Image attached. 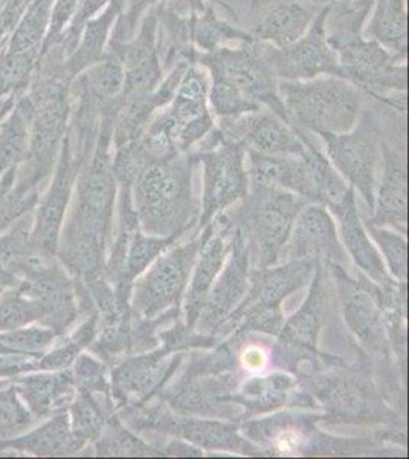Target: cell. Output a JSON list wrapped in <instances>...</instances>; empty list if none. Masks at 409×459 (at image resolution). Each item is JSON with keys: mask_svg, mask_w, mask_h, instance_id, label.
<instances>
[{"mask_svg": "<svg viewBox=\"0 0 409 459\" xmlns=\"http://www.w3.org/2000/svg\"><path fill=\"white\" fill-rule=\"evenodd\" d=\"M173 432L181 433L182 437L192 439V443H200L207 447L218 449H239L242 446L233 428L216 423H200V421H182L173 428Z\"/></svg>", "mask_w": 409, "mask_h": 459, "instance_id": "obj_26", "label": "cell"}, {"mask_svg": "<svg viewBox=\"0 0 409 459\" xmlns=\"http://www.w3.org/2000/svg\"><path fill=\"white\" fill-rule=\"evenodd\" d=\"M73 80L77 82L83 99L88 100L89 103L101 108L114 103L124 91V65L120 54L109 49L98 63L92 65Z\"/></svg>", "mask_w": 409, "mask_h": 459, "instance_id": "obj_16", "label": "cell"}, {"mask_svg": "<svg viewBox=\"0 0 409 459\" xmlns=\"http://www.w3.org/2000/svg\"><path fill=\"white\" fill-rule=\"evenodd\" d=\"M257 184V195L249 203L244 221L251 239L259 248L261 264L269 265L289 238L301 201L294 195L275 190L274 186Z\"/></svg>", "mask_w": 409, "mask_h": 459, "instance_id": "obj_6", "label": "cell"}, {"mask_svg": "<svg viewBox=\"0 0 409 459\" xmlns=\"http://www.w3.org/2000/svg\"><path fill=\"white\" fill-rule=\"evenodd\" d=\"M80 0H54L51 6V17H49V27H47V37L43 40L42 53L40 57L49 53L52 48L55 47L64 31L68 30L69 23L72 21L73 14L77 11Z\"/></svg>", "mask_w": 409, "mask_h": 459, "instance_id": "obj_32", "label": "cell"}, {"mask_svg": "<svg viewBox=\"0 0 409 459\" xmlns=\"http://www.w3.org/2000/svg\"><path fill=\"white\" fill-rule=\"evenodd\" d=\"M123 8L124 0H112L103 13L86 23L72 54L63 60V73L71 82L106 56L110 32L116 25Z\"/></svg>", "mask_w": 409, "mask_h": 459, "instance_id": "obj_11", "label": "cell"}, {"mask_svg": "<svg viewBox=\"0 0 409 459\" xmlns=\"http://www.w3.org/2000/svg\"><path fill=\"white\" fill-rule=\"evenodd\" d=\"M196 63L207 69L211 79L228 82L290 125L278 92L280 82L261 53L259 40L239 43L235 48H218L213 53H197Z\"/></svg>", "mask_w": 409, "mask_h": 459, "instance_id": "obj_3", "label": "cell"}, {"mask_svg": "<svg viewBox=\"0 0 409 459\" xmlns=\"http://www.w3.org/2000/svg\"><path fill=\"white\" fill-rule=\"evenodd\" d=\"M345 314L350 326L354 333L373 348H382V325L379 320L378 308L373 299L368 298L367 292L354 291L345 307Z\"/></svg>", "mask_w": 409, "mask_h": 459, "instance_id": "obj_24", "label": "cell"}, {"mask_svg": "<svg viewBox=\"0 0 409 459\" xmlns=\"http://www.w3.org/2000/svg\"><path fill=\"white\" fill-rule=\"evenodd\" d=\"M54 0H34L25 16L17 23L8 49L13 53H42Z\"/></svg>", "mask_w": 409, "mask_h": 459, "instance_id": "obj_23", "label": "cell"}, {"mask_svg": "<svg viewBox=\"0 0 409 459\" xmlns=\"http://www.w3.org/2000/svg\"><path fill=\"white\" fill-rule=\"evenodd\" d=\"M248 288V251L242 236L234 242V253L226 270L203 303V325L211 326L234 308Z\"/></svg>", "mask_w": 409, "mask_h": 459, "instance_id": "obj_15", "label": "cell"}, {"mask_svg": "<svg viewBox=\"0 0 409 459\" xmlns=\"http://www.w3.org/2000/svg\"><path fill=\"white\" fill-rule=\"evenodd\" d=\"M290 125L320 134H345L358 123L362 97L348 80L324 75L278 83Z\"/></svg>", "mask_w": 409, "mask_h": 459, "instance_id": "obj_1", "label": "cell"}, {"mask_svg": "<svg viewBox=\"0 0 409 459\" xmlns=\"http://www.w3.org/2000/svg\"><path fill=\"white\" fill-rule=\"evenodd\" d=\"M192 160L150 161L136 178L138 220L153 235L181 233L192 212Z\"/></svg>", "mask_w": 409, "mask_h": 459, "instance_id": "obj_2", "label": "cell"}, {"mask_svg": "<svg viewBox=\"0 0 409 459\" xmlns=\"http://www.w3.org/2000/svg\"><path fill=\"white\" fill-rule=\"evenodd\" d=\"M203 162V222L235 199L246 196L248 172L244 166V149L222 143L217 149L200 155Z\"/></svg>", "mask_w": 409, "mask_h": 459, "instance_id": "obj_10", "label": "cell"}, {"mask_svg": "<svg viewBox=\"0 0 409 459\" xmlns=\"http://www.w3.org/2000/svg\"><path fill=\"white\" fill-rule=\"evenodd\" d=\"M202 255L197 262L196 274L192 279V287L187 296V314L190 325L199 318L203 303L207 300L208 291L213 285L214 279L217 276L223 261H225V235L223 231L208 239V235L203 240Z\"/></svg>", "mask_w": 409, "mask_h": 459, "instance_id": "obj_18", "label": "cell"}, {"mask_svg": "<svg viewBox=\"0 0 409 459\" xmlns=\"http://www.w3.org/2000/svg\"><path fill=\"white\" fill-rule=\"evenodd\" d=\"M337 51L342 75L350 83L371 91H405L408 74L405 65H397V54L391 53L376 40H367L356 32L328 36Z\"/></svg>", "mask_w": 409, "mask_h": 459, "instance_id": "obj_5", "label": "cell"}, {"mask_svg": "<svg viewBox=\"0 0 409 459\" xmlns=\"http://www.w3.org/2000/svg\"><path fill=\"white\" fill-rule=\"evenodd\" d=\"M257 39L239 28L220 21L211 8L203 6V10L194 13L192 21V42L197 53H213L228 43H252Z\"/></svg>", "mask_w": 409, "mask_h": 459, "instance_id": "obj_20", "label": "cell"}, {"mask_svg": "<svg viewBox=\"0 0 409 459\" xmlns=\"http://www.w3.org/2000/svg\"><path fill=\"white\" fill-rule=\"evenodd\" d=\"M311 14L298 2H283L266 13L255 39L275 48H285L306 34L311 25Z\"/></svg>", "mask_w": 409, "mask_h": 459, "instance_id": "obj_17", "label": "cell"}, {"mask_svg": "<svg viewBox=\"0 0 409 459\" xmlns=\"http://www.w3.org/2000/svg\"><path fill=\"white\" fill-rule=\"evenodd\" d=\"M332 6H327L311 22L304 36L285 48L260 42V49L269 63L278 82H301L324 75L341 77V65L337 51L327 39V19Z\"/></svg>", "mask_w": 409, "mask_h": 459, "instance_id": "obj_4", "label": "cell"}, {"mask_svg": "<svg viewBox=\"0 0 409 459\" xmlns=\"http://www.w3.org/2000/svg\"><path fill=\"white\" fill-rule=\"evenodd\" d=\"M326 144L333 166L359 188L367 203L374 207V186L378 169V132L373 121L365 115L358 127L345 134H320Z\"/></svg>", "mask_w": 409, "mask_h": 459, "instance_id": "obj_7", "label": "cell"}, {"mask_svg": "<svg viewBox=\"0 0 409 459\" xmlns=\"http://www.w3.org/2000/svg\"><path fill=\"white\" fill-rule=\"evenodd\" d=\"M384 151V178L379 192L378 220L382 222L405 224L406 221V170L404 162L388 147Z\"/></svg>", "mask_w": 409, "mask_h": 459, "instance_id": "obj_19", "label": "cell"}, {"mask_svg": "<svg viewBox=\"0 0 409 459\" xmlns=\"http://www.w3.org/2000/svg\"><path fill=\"white\" fill-rule=\"evenodd\" d=\"M311 270V262L300 259L285 268L263 273L257 282L259 303L266 308H275V305H278L281 299L307 282Z\"/></svg>", "mask_w": 409, "mask_h": 459, "instance_id": "obj_22", "label": "cell"}, {"mask_svg": "<svg viewBox=\"0 0 409 459\" xmlns=\"http://www.w3.org/2000/svg\"><path fill=\"white\" fill-rule=\"evenodd\" d=\"M162 0H124V8L121 16L116 21V31H115V39L112 40H118V42H125V36L133 37V32L138 28L141 17L144 16L147 11L156 6ZM190 10L200 11L203 10L202 0H188Z\"/></svg>", "mask_w": 409, "mask_h": 459, "instance_id": "obj_30", "label": "cell"}, {"mask_svg": "<svg viewBox=\"0 0 409 459\" xmlns=\"http://www.w3.org/2000/svg\"><path fill=\"white\" fill-rule=\"evenodd\" d=\"M208 106H209V110L220 118L239 117V115L261 109L259 103L249 99L248 95L243 94L240 89L220 79H211Z\"/></svg>", "mask_w": 409, "mask_h": 459, "instance_id": "obj_25", "label": "cell"}, {"mask_svg": "<svg viewBox=\"0 0 409 459\" xmlns=\"http://www.w3.org/2000/svg\"><path fill=\"white\" fill-rule=\"evenodd\" d=\"M138 27V32L125 42H110V49L120 54L124 65L125 83L123 95L151 92L159 86L166 75L158 42L159 27L156 6L141 17Z\"/></svg>", "mask_w": 409, "mask_h": 459, "instance_id": "obj_9", "label": "cell"}, {"mask_svg": "<svg viewBox=\"0 0 409 459\" xmlns=\"http://www.w3.org/2000/svg\"><path fill=\"white\" fill-rule=\"evenodd\" d=\"M337 2H350V0H337Z\"/></svg>", "mask_w": 409, "mask_h": 459, "instance_id": "obj_34", "label": "cell"}, {"mask_svg": "<svg viewBox=\"0 0 409 459\" xmlns=\"http://www.w3.org/2000/svg\"><path fill=\"white\" fill-rule=\"evenodd\" d=\"M370 32L376 42L391 53L405 57L408 37L405 0H378Z\"/></svg>", "mask_w": 409, "mask_h": 459, "instance_id": "obj_21", "label": "cell"}, {"mask_svg": "<svg viewBox=\"0 0 409 459\" xmlns=\"http://www.w3.org/2000/svg\"><path fill=\"white\" fill-rule=\"evenodd\" d=\"M26 129L21 112L11 117L0 134V172L21 157L25 149Z\"/></svg>", "mask_w": 409, "mask_h": 459, "instance_id": "obj_31", "label": "cell"}, {"mask_svg": "<svg viewBox=\"0 0 409 459\" xmlns=\"http://www.w3.org/2000/svg\"><path fill=\"white\" fill-rule=\"evenodd\" d=\"M370 230H371V235L374 236V239L378 240L380 247H382L394 276L405 281L406 279V270H408V266H406L408 251H406L405 240L400 236L394 235L391 231L378 229V227H373V225L370 227Z\"/></svg>", "mask_w": 409, "mask_h": 459, "instance_id": "obj_33", "label": "cell"}, {"mask_svg": "<svg viewBox=\"0 0 409 459\" xmlns=\"http://www.w3.org/2000/svg\"><path fill=\"white\" fill-rule=\"evenodd\" d=\"M173 238L168 239H156L150 236L136 233L133 239L127 242V255H124L123 264H124V276L127 281L138 276L144 272L147 265L155 259L168 244Z\"/></svg>", "mask_w": 409, "mask_h": 459, "instance_id": "obj_28", "label": "cell"}, {"mask_svg": "<svg viewBox=\"0 0 409 459\" xmlns=\"http://www.w3.org/2000/svg\"><path fill=\"white\" fill-rule=\"evenodd\" d=\"M248 157L249 169L257 183L280 186L294 190L301 196L316 198L315 184L306 158L263 155L254 151H248Z\"/></svg>", "mask_w": 409, "mask_h": 459, "instance_id": "obj_12", "label": "cell"}, {"mask_svg": "<svg viewBox=\"0 0 409 459\" xmlns=\"http://www.w3.org/2000/svg\"><path fill=\"white\" fill-rule=\"evenodd\" d=\"M203 240L205 238L166 253L136 283L135 308L142 317H155L176 305Z\"/></svg>", "mask_w": 409, "mask_h": 459, "instance_id": "obj_8", "label": "cell"}, {"mask_svg": "<svg viewBox=\"0 0 409 459\" xmlns=\"http://www.w3.org/2000/svg\"><path fill=\"white\" fill-rule=\"evenodd\" d=\"M110 2L112 0H80L78 2L77 11L73 14L72 21L69 23L68 30L64 31L62 39H60V42L57 43V45H62V56L68 57L72 54L86 23L92 21L95 16H98L101 10L109 5Z\"/></svg>", "mask_w": 409, "mask_h": 459, "instance_id": "obj_29", "label": "cell"}, {"mask_svg": "<svg viewBox=\"0 0 409 459\" xmlns=\"http://www.w3.org/2000/svg\"><path fill=\"white\" fill-rule=\"evenodd\" d=\"M292 251L298 259H342L335 225L326 210L309 207L298 216L292 236Z\"/></svg>", "mask_w": 409, "mask_h": 459, "instance_id": "obj_13", "label": "cell"}, {"mask_svg": "<svg viewBox=\"0 0 409 459\" xmlns=\"http://www.w3.org/2000/svg\"><path fill=\"white\" fill-rule=\"evenodd\" d=\"M38 57L40 54L13 53L10 49L0 56V97L28 84Z\"/></svg>", "mask_w": 409, "mask_h": 459, "instance_id": "obj_27", "label": "cell"}, {"mask_svg": "<svg viewBox=\"0 0 409 459\" xmlns=\"http://www.w3.org/2000/svg\"><path fill=\"white\" fill-rule=\"evenodd\" d=\"M328 205L332 207L337 220L341 222L342 238L356 264L362 268L363 272H367L373 277L376 282H387L384 262L379 256L378 251L374 250L365 230L359 222L352 188H347L345 194L341 195Z\"/></svg>", "mask_w": 409, "mask_h": 459, "instance_id": "obj_14", "label": "cell"}]
</instances>
